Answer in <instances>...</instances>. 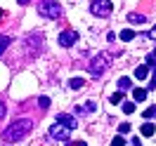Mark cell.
Returning <instances> with one entry per match:
<instances>
[{
	"label": "cell",
	"instance_id": "obj_1",
	"mask_svg": "<svg viewBox=\"0 0 156 146\" xmlns=\"http://www.w3.org/2000/svg\"><path fill=\"white\" fill-rule=\"evenodd\" d=\"M31 127H33V120L31 118H19V120H14L5 132H2V139L5 141H19L24 137L31 132Z\"/></svg>",
	"mask_w": 156,
	"mask_h": 146
},
{
	"label": "cell",
	"instance_id": "obj_2",
	"mask_svg": "<svg viewBox=\"0 0 156 146\" xmlns=\"http://www.w3.org/2000/svg\"><path fill=\"white\" fill-rule=\"evenodd\" d=\"M38 12L45 19H59V17L64 14V10H62V5H59L57 0H40Z\"/></svg>",
	"mask_w": 156,
	"mask_h": 146
},
{
	"label": "cell",
	"instance_id": "obj_3",
	"mask_svg": "<svg viewBox=\"0 0 156 146\" xmlns=\"http://www.w3.org/2000/svg\"><path fill=\"white\" fill-rule=\"evenodd\" d=\"M109 64H111V61H109L107 54H97V57L90 61V66H88L90 76H92V78H102V73L109 68Z\"/></svg>",
	"mask_w": 156,
	"mask_h": 146
},
{
	"label": "cell",
	"instance_id": "obj_4",
	"mask_svg": "<svg viewBox=\"0 0 156 146\" xmlns=\"http://www.w3.org/2000/svg\"><path fill=\"white\" fill-rule=\"evenodd\" d=\"M111 2L109 0H92V5H90V12L95 14V17H109L111 14Z\"/></svg>",
	"mask_w": 156,
	"mask_h": 146
},
{
	"label": "cell",
	"instance_id": "obj_5",
	"mask_svg": "<svg viewBox=\"0 0 156 146\" xmlns=\"http://www.w3.org/2000/svg\"><path fill=\"white\" fill-rule=\"evenodd\" d=\"M52 139H57V141H69V137H71V130H66V127H62L57 123V125H52L50 127V132H48Z\"/></svg>",
	"mask_w": 156,
	"mask_h": 146
},
{
	"label": "cell",
	"instance_id": "obj_6",
	"mask_svg": "<svg viewBox=\"0 0 156 146\" xmlns=\"http://www.w3.org/2000/svg\"><path fill=\"white\" fill-rule=\"evenodd\" d=\"M76 40H78V33H76V31H62V33H59V45H62V47L73 45Z\"/></svg>",
	"mask_w": 156,
	"mask_h": 146
},
{
	"label": "cell",
	"instance_id": "obj_7",
	"mask_svg": "<svg viewBox=\"0 0 156 146\" xmlns=\"http://www.w3.org/2000/svg\"><path fill=\"white\" fill-rule=\"evenodd\" d=\"M57 123L62 127H66V130H73V127H76V118L69 116V113H59V116H57Z\"/></svg>",
	"mask_w": 156,
	"mask_h": 146
},
{
	"label": "cell",
	"instance_id": "obj_8",
	"mask_svg": "<svg viewBox=\"0 0 156 146\" xmlns=\"http://www.w3.org/2000/svg\"><path fill=\"white\" fill-rule=\"evenodd\" d=\"M128 21H130V24H144L147 17L140 14V12H130V14H128Z\"/></svg>",
	"mask_w": 156,
	"mask_h": 146
},
{
	"label": "cell",
	"instance_id": "obj_9",
	"mask_svg": "<svg viewBox=\"0 0 156 146\" xmlns=\"http://www.w3.org/2000/svg\"><path fill=\"white\" fill-rule=\"evenodd\" d=\"M147 76H149V66H147V64H142V66L135 68V78H137V80H144Z\"/></svg>",
	"mask_w": 156,
	"mask_h": 146
},
{
	"label": "cell",
	"instance_id": "obj_10",
	"mask_svg": "<svg viewBox=\"0 0 156 146\" xmlns=\"http://www.w3.org/2000/svg\"><path fill=\"white\" fill-rule=\"evenodd\" d=\"M140 132H142V137H154V125L151 123H142V127H140Z\"/></svg>",
	"mask_w": 156,
	"mask_h": 146
},
{
	"label": "cell",
	"instance_id": "obj_11",
	"mask_svg": "<svg viewBox=\"0 0 156 146\" xmlns=\"http://www.w3.org/2000/svg\"><path fill=\"white\" fill-rule=\"evenodd\" d=\"M133 97H135V101H144L147 99V90L144 87H135L133 90Z\"/></svg>",
	"mask_w": 156,
	"mask_h": 146
},
{
	"label": "cell",
	"instance_id": "obj_12",
	"mask_svg": "<svg viewBox=\"0 0 156 146\" xmlns=\"http://www.w3.org/2000/svg\"><path fill=\"white\" fill-rule=\"evenodd\" d=\"M123 97H126V92H123V90H118V92H114V94L109 97V101H111V104H121Z\"/></svg>",
	"mask_w": 156,
	"mask_h": 146
},
{
	"label": "cell",
	"instance_id": "obj_13",
	"mask_svg": "<svg viewBox=\"0 0 156 146\" xmlns=\"http://www.w3.org/2000/svg\"><path fill=\"white\" fill-rule=\"evenodd\" d=\"M83 85H85L83 78H71L69 80V90H78V87H83Z\"/></svg>",
	"mask_w": 156,
	"mask_h": 146
},
{
	"label": "cell",
	"instance_id": "obj_14",
	"mask_svg": "<svg viewBox=\"0 0 156 146\" xmlns=\"http://www.w3.org/2000/svg\"><path fill=\"white\" fill-rule=\"evenodd\" d=\"M10 36H0V57H2V52H5V49L10 47Z\"/></svg>",
	"mask_w": 156,
	"mask_h": 146
},
{
	"label": "cell",
	"instance_id": "obj_15",
	"mask_svg": "<svg viewBox=\"0 0 156 146\" xmlns=\"http://www.w3.org/2000/svg\"><path fill=\"white\" fill-rule=\"evenodd\" d=\"M133 38H135V31H130V29L121 31V40H123V42H128V40H133Z\"/></svg>",
	"mask_w": 156,
	"mask_h": 146
},
{
	"label": "cell",
	"instance_id": "obj_16",
	"mask_svg": "<svg viewBox=\"0 0 156 146\" xmlns=\"http://www.w3.org/2000/svg\"><path fill=\"white\" fill-rule=\"evenodd\" d=\"M130 85H133V83H130V78H128V76H123V78H118V87L123 90V92H126V90H130Z\"/></svg>",
	"mask_w": 156,
	"mask_h": 146
},
{
	"label": "cell",
	"instance_id": "obj_17",
	"mask_svg": "<svg viewBox=\"0 0 156 146\" xmlns=\"http://www.w3.org/2000/svg\"><path fill=\"white\" fill-rule=\"evenodd\" d=\"M80 111H83V113H92V111H97V104H95V101H85Z\"/></svg>",
	"mask_w": 156,
	"mask_h": 146
},
{
	"label": "cell",
	"instance_id": "obj_18",
	"mask_svg": "<svg viewBox=\"0 0 156 146\" xmlns=\"http://www.w3.org/2000/svg\"><path fill=\"white\" fill-rule=\"evenodd\" d=\"M142 118H144V120H149V118H154V106L144 108V113H142Z\"/></svg>",
	"mask_w": 156,
	"mask_h": 146
},
{
	"label": "cell",
	"instance_id": "obj_19",
	"mask_svg": "<svg viewBox=\"0 0 156 146\" xmlns=\"http://www.w3.org/2000/svg\"><path fill=\"white\" fill-rule=\"evenodd\" d=\"M123 111H126V113H133V111H135V104H133V101H126V104H123Z\"/></svg>",
	"mask_w": 156,
	"mask_h": 146
},
{
	"label": "cell",
	"instance_id": "obj_20",
	"mask_svg": "<svg viewBox=\"0 0 156 146\" xmlns=\"http://www.w3.org/2000/svg\"><path fill=\"white\" fill-rule=\"evenodd\" d=\"M111 146H126V139H123V137L118 134L116 139H114V141H111Z\"/></svg>",
	"mask_w": 156,
	"mask_h": 146
},
{
	"label": "cell",
	"instance_id": "obj_21",
	"mask_svg": "<svg viewBox=\"0 0 156 146\" xmlns=\"http://www.w3.org/2000/svg\"><path fill=\"white\" fill-rule=\"evenodd\" d=\"M118 132H121V134H128V132H130V125H128V123L118 125Z\"/></svg>",
	"mask_w": 156,
	"mask_h": 146
},
{
	"label": "cell",
	"instance_id": "obj_22",
	"mask_svg": "<svg viewBox=\"0 0 156 146\" xmlns=\"http://www.w3.org/2000/svg\"><path fill=\"white\" fill-rule=\"evenodd\" d=\"M38 104H40L43 108H48V106H50V99H48V97H40V99H38Z\"/></svg>",
	"mask_w": 156,
	"mask_h": 146
},
{
	"label": "cell",
	"instance_id": "obj_23",
	"mask_svg": "<svg viewBox=\"0 0 156 146\" xmlns=\"http://www.w3.org/2000/svg\"><path fill=\"white\" fill-rule=\"evenodd\" d=\"M5 113H7V108H5V104H2V99H0V120L5 118Z\"/></svg>",
	"mask_w": 156,
	"mask_h": 146
},
{
	"label": "cell",
	"instance_id": "obj_24",
	"mask_svg": "<svg viewBox=\"0 0 156 146\" xmlns=\"http://www.w3.org/2000/svg\"><path fill=\"white\" fill-rule=\"evenodd\" d=\"M147 38H156V26H154L151 31H149V36H147Z\"/></svg>",
	"mask_w": 156,
	"mask_h": 146
},
{
	"label": "cell",
	"instance_id": "obj_25",
	"mask_svg": "<svg viewBox=\"0 0 156 146\" xmlns=\"http://www.w3.org/2000/svg\"><path fill=\"white\" fill-rule=\"evenodd\" d=\"M133 146H142V141H140V137H135V139H133Z\"/></svg>",
	"mask_w": 156,
	"mask_h": 146
},
{
	"label": "cell",
	"instance_id": "obj_26",
	"mask_svg": "<svg viewBox=\"0 0 156 146\" xmlns=\"http://www.w3.org/2000/svg\"><path fill=\"white\" fill-rule=\"evenodd\" d=\"M71 146H85V144H83V141H73Z\"/></svg>",
	"mask_w": 156,
	"mask_h": 146
},
{
	"label": "cell",
	"instance_id": "obj_27",
	"mask_svg": "<svg viewBox=\"0 0 156 146\" xmlns=\"http://www.w3.org/2000/svg\"><path fill=\"white\" fill-rule=\"evenodd\" d=\"M149 57H151V59H156V49H154V52H151V54H149Z\"/></svg>",
	"mask_w": 156,
	"mask_h": 146
},
{
	"label": "cell",
	"instance_id": "obj_28",
	"mask_svg": "<svg viewBox=\"0 0 156 146\" xmlns=\"http://www.w3.org/2000/svg\"><path fill=\"white\" fill-rule=\"evenodd\" d=\"M19 2H21V5H26V2H29V0H19Z\"/></svg>",
	"mask_w": 156,
	"mask_h": 146
},
{
	"label": "cell",
	"instance_id": "obj_29",
	"mask_svg": "<svg viewBox=\"0 0 156 146\" xmlns=\"http://www.w3.org/2000/svg\"><path fill=\"white\" fill-rule=\"evenodd\" d=\"M151 66H154V73H156V61H154V64H151Z\"/></svg>",
	"mask_w": 156,
	"mask_h": 146
},
{
	"label": "cell",
	"instance_id": "obj_30",
	"mask_svg": "<svg viewBox=\"0 0 156 146\" xmlns=\"http://www.w3.org/2000/svg\"><path fill=\"white\" fill-rule=\"evenodd\" d=\"M154 118H156V106H154Z\"/></svg>",
	"mask_w": 156,
	"mask_h": 146
},
{
	"label": "cell",
	"instance_id": "obj_31",
	"mask_svg": "<svg viewBox=\"0 0 156 146\" xmlns=\"http://www.w3.org/2000/svg\"><path fill=\"white\" fill-rule=\"evenodd\" d=\"M0 19H2V10H0Z\"/></svg>",
	"mask_w": 156,
	"mask_h": 146
}]
</instances>
